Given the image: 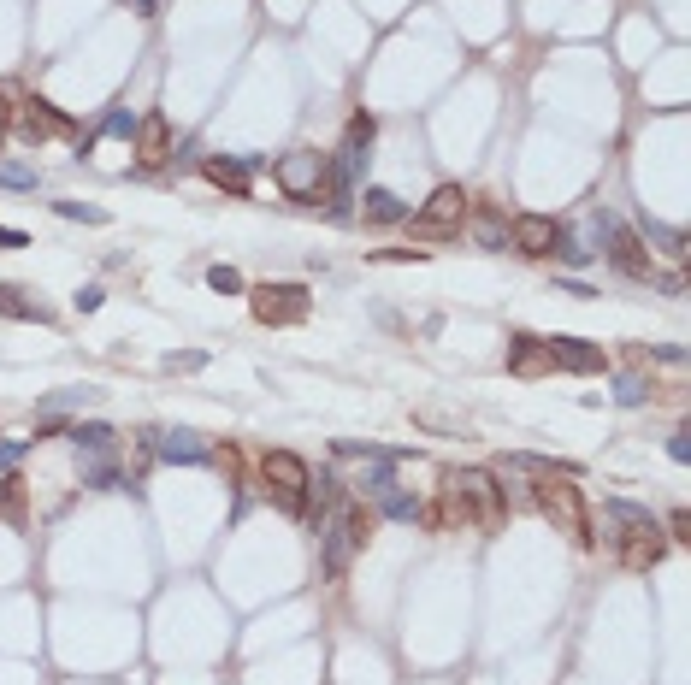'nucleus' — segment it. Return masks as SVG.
<instances>
[{
    "mask_svg": "<svg viewBox=\"0 0 691 685\" xmlns=\"http://www.w3.org/2000/svg\"><path fill=\"white\" fill-rule=\"evenodd\" d=\"M609 514H615L627 532H644V526H656V520H650V508H638V502H609Z\"/></svg>",
    "mask_w": 691,
    "mask_h": 685,
    "instance_id": "nucleus-23",
    "label": "nucleus"
},
{
    "mask_svg": "<svg viewBox=\"0 0 691 685\" xmlns=\"http://www.w3.org/2000/svg\"><path fill=\"white\" fill-rule=\"evenodd\" d=\"M650 237L674 254V260H686V231H662V225H650Z\"/></svg>",
    "mask_w": 691,
    "mask_h": 685,
    "instance_id": "nucleus-28",
    "label": "nucleus"
},
{
    "mask_svg": "<svg viewBox=\"0 0 691 685\" xmlns=\"http://www.w3.org/2000/svg\"><path fill=\"white\" fill-rule=\"evenodd\" d=\"M101 130H107V136H136V119L119 107V113H107V119H101Z\"/></svg>",
    "mask_w": 691,
    "mask_h": 685,
    "instance_id": "nucleus-30",
    "label": "nucleus"
},
{
    "mask_svg": "<svg viewBox=\"0 0 691 685\" xmlns=\"http://www.w3.org/2000/svg\"><path fill=\"white\" fill-rule=\"evenodd\" d=\"M136 160H142V166H160V160H172V125H166V113H148V119H136Z\"/></svg>",
    "mask_w": 691,
    "mask_h": 685,
    "instance_id": "nucleus-12",
    "label": "nucleus"
},
{
    "mask_svg": "<svg viewBox=\"0 0 691 685\" xmlns=\"http://www.w3.org/2000/svg\"><path fill=\"white\" fill-rule=\"evenodd\" d=\"M650 390H656V384H650V378H621V390H615V402H621V408H638V402H650Z\"/></svg>",
    "mask_w": 691,
    "mask_h": 685,
    "instance_id": "nucleus-24",
    "label": "nucleus"
},
{
    "mask_svg": "<svg viewBox=\"0 0 691 685\" xmlns=\"http://www.w3.org/2000/svg\"><path fill=\"white\" fill-rule=\"evenodd\" d=\"M249 308L260 325H296V319H308V290L302 284H260Z\"/></svg>",
    "mask_w": 691,
    "mask_h": 685,
    "instance_id": "nucleus-6",
    "label": "nucleus"
},
{
    "mask_svg": "<svg viewBox=\"0 0 691 685\" xmlns=\"http://www.w3.org/2000/svg\"><path fill=\"white\" fill-rule=\"evenodd\" d=\"M12 130L24 136V142H48V136H71V119L65 113H54L48 101H24V107H12Z\"/></svg>",
    "mask_w": 691,
    "mask_h": 685,
    "instance_id": "nucleus-8",
    "label": "nucleus"
},
{
    "mask_svg": "<svg viewBox=\"0 0 691 685\" xmlns=\"http://www.w3.org/2000/svg\"><path fill=\"white\" fill-rule=\"evenodd\" d=\"M60 219H89V225H107L101 207H83V201H60Z\"/></svg>",
    "mask_w": 691,
    "mask_h": 685,
    "instance_id": "nucleus-27",
    "label": "nucleus"
},
{
    "mask_svg": "<svg viewBox=\"0 0 691 685\" xmlns=\"http://www.w3.org/2000/svg\"><path fill=\"white\" fill-rule=\"evenodd\" d=\"M154 455H160V461H178V467H201V461H213V449H207L195 432H154Z\"/></svg>",
    "mask_w": 691,
    "mask_h": 685,
    "instance_id": "nucleus-13",
    "label": "nucleus"
},
{
    "mask_svg": "<svg viewBox=\"0 0 691 685\" xmlns=\"http://www.w3.org/2000/svg\"><path fill=\"white\" fill-rule=\"evenodd\" d=\"M361 219H367V225H396V219H408V207H402V195L367 184L361 189Z\"/></svg>",
    "mask_w": 691,
    "mask_h": 685,
    "instance_id": "nucleus-15",
    "label": "nucleus"
},
{
    "mask_svg": "<svg viewBox=\"0 0 691 685\" xmlns=\"http://www.w3.org/2000/svg\"><path fill=\"white\" fill-rule=\"evenodd\" d=\"M83 485H95V491H130V479L107 455H89V461H83Z\"/></svg>",
    "mask_w": 691,
    "mask_h": 685,
    "instance_id": "nucleus-17",
    "label": "nucleus"
},
{
    "mask_svg": "<svg viewBox=\"0 0 691 685\" xmlns=\"http://www.w3.org/2000/svg\"><path fill=\"white\" fill-rule=\"evenodd\" d=\"M130 12H136V18H154V0H125Z\"/></svg>",
    "mask_w": 691,
    "mask_h": 685,
    "instance_id": "nucleus-37",
    "label": "nucleus"
},
{
    "mask_svg": "<svg viewBox=\"0 0 691 685\" xmlns=\"http://www.w3.org/2000/svg\"><path fill=\"white\" fill-rule=\"evenodd\" d=\"M207 284H213L219 296H237V290H243V272H237V266H207Z\"/></svg>",
    "mask_w": 691,
    "mask_h": 685,
    "instance_id": "nucleus-26",
    "label": "nucleus"
},
{
    "mask_svg": "<svg viewBox=\"0 0 691 685\" xmlns=\"http://www.w3.org/2000/svg\"><path fill=\"white\" fill-rule=\"evenodd\" d=\"M201 361H207V355H195V349H189V355H166V367H172V373H195Z\"/></svg>",
    "mask_w": 691,
    "mask_h": 685,
    "instance_id": "nucleus-31",
    "label": "nucleus"
},
{
    "mask_svg": "<svg viewBox=\"0 0 691 685\" xmlns=\"http://www.w3.org/2000/svg\"><path fill=\"white\" fill-rule=\"evenodd\" d=\"M77 308L95 313V308H101V290H95V284H89V290H77Z\"/></svg>",
    "mask_w": 691,
    "mask_h": 685,
    "instance_id": "nucleus-34",
    "label": "nucleus"
},
{
    "mask_svg": "<svg viewBox=\"0 0 691 685\" xmlns=\"http://www.w3.org/2000/svg\"><path fill=\"white\" fill-rule=\"evenodd\" d=\"M668 455H674V461H691V432H674V437H668Z\"/></svg>",
    "mask_w": 691,
    "mask_h": 685,
    "instance_id": "nucleus-33",
    "label": "nucleus"
},
{
    "mask_svg": "<svg viewBox=\"0 0 691 685\" xmlns=\"http://www.w3.org/2000/svg\"><path fill=\"white\" fill-rule=\"evenodd\" d=\"M384 514L390 520H426V502L408 497V491H384Z\"/></svg>",
    "mask_w": 691,
    "mask_h": 685,
    "instance_id": "nucleus-21",
    "label": "nucleus"
},
{
    "mask_svg": "<svg viewBox=\"0 0 691 685\" xmlns=\"http://www.w3.org/2000/svg\"><path fill=\"white\" fill-rule=\"evenodd\" d=\"M325 172H331V160H325V154L296 148V154H284V160H278V189H284V195H296V201H308V195L325 189Z\"/></svg>",
    "mask_w": 691,
    "mask_h": 685,
    "instance_id": "nucleus-7",
    "label": "nucleus"
},
{
    "mask_svg": "<svg viewBox=\"0 0 691 685\" xmlns=\"http://www.w3.org/2000/svg\"><path fill=\"white\" fill-rule=\"evenodd\" d=\"M6 130H12V101L0 95V142H6Z\"/></svg>",
    "mask_w": 691,
    "mask_h": 685,
    "instance_id": "nucleus-36",
    "label": "nucleus"
},
{
    "mask_svg": "<svg viewBox=\"0 0 691 685\" xmlns=\"http://www.w3.org/2000/svg\"><path fill=\"white\" fill-rule=\"evenodd\" d=\"M443 520L449 526H485V532H497L503 526V485H497V473H485V467L449 473L443 479Z\"/></svg>",
    "mask_w": 691,
    "mask_h": 685,
    "instance_id": "nucleus-1",
    "label": "nucleus"
},
{
    "mask_svg": "<svg viewBox=\"0 0 691 685\" xmlns=\"http://www.w3.org/2000/svg\"><path fill=\"white\" fill-rule=\"evenodd\" d=\"M0 184L6 189H36V172L24 160H0Z\"/></svg>",
    "mask_w": 691,
    "mask_h": 685,
    "instance_id": "nucleus-25",
    "label": "nucleus"
},
{
    "mask_svg": "<svg viewBox=\"0 0 691 685\" xmlns=\"http://www.w3.org/2000/svg\"><path fill=\"white\" fill-rule=\"evenodd\" d=\"M461 219H467V189L461 184H438L432 195H426V207L414 213V237H420V243H432V237H455Z\"/></svg>",
    "mask_w": 691,
    "mask_h": 685,
    "instance_id": "nucleus-5",
    "label": "nucleus"
},
{
    "mask_svg": "<svg viewBox=\"0 0 691 685\" xmlns=\"http://www.w3.org/2000/svg\"><path fill=\"white\" fill-rule=\"evenodd\" d=\"M550 355L562 373H603V349L597 343H579V337H550Z\"/></svg>",
    "mask_w": 691,
    "mask_h": 685,
    "instance_id": "nucleus-14",
    "label": "nucleus"
},
{
    "mask_svg": "<svg viewBox=\"0 0 691 685\" xmlns=\"http://www.w3.org/2000/svg\"><path fill=\"white\" fill-rule=\"evenodd\" d=\"M508 243H514L520 254H556L562 225H556V219H544V213H520V219L508 225Z\"/></svg>",
    "mask_w": 691,
    "mask_h": 685,
    "instance_id": "nucleus-9",
    "label": "nucleus"
},
{
    "mask_svg": "<svg viewBox=\"0 0 691 685\" xmlns=\"http://www.w3.org/2000/svg\"><path fill=\"white\" fill-rule=\"evenodd\" d=\"M609 260H615L621 278H650V249H644V237L627 231V225H615V219H609Z\"/></svg>",
    "mask_w": 691,
    "mask_h": 685,
    "instance_id": "nucleus-10",
    "label": "nucleus"
},
{
    "mask_svg": "<svg viewBox=\"0 0 691 685\" xmlns=\"http://www.w3.org/2000/svg\"><path fill=\"white\" fill-rule=\"evenodd\" d=\"M508 373H520V378L556 373V355H550V337H532V331H520V337H508Z\"/></svg>",
    "mask_w": 691,
    "mask_h": 685,
    "instance_id": "nucleus-11",
    "label": "nucleus"
},
{
    "mask_svg": "<svg viewBox=\"0 0 691 685\" xmlns=\"http://www.w3.org/2000/svg\"><path fill=\"white\" fill-rule=\"evenodd\" d=\"M65 437H71L83 455H107V449H113V426H101V420H89V426H71Z\"/></svg>",
    "mask_w": 691,
    "mask_h": 685,
    "instance_id": "nucleus-19",
    "label": "nucleus"
},
{
    "mask_svg": "<svg viewBox=\"0 0 691 685\" xmlns=\"http://www.w3.org/2000/svg\"><path fill=\"white\" fill-rule=\"evenodd\" d=\"M473 231H479V243H485V249H503V243H508V225L491 213V207L479 213V225H473Z\"/></svg>",
    "mask_w": 691,
    "mask_h": 685,
    "instance_id": "nucleus-22",
    "label": "nucleus"
},
{
    "mask_svg": "<svg viewBox=\"0 0 691 685\" xmlns=\"http://www.w3.org/2000/svg\"><path fill=\"white\" fill-rule=\"evenodd\" d=\"M260 479H266V497L278 502L284 514H308V485H314V473H308L302 455L266 449V455H260Z\"/></svg>",
    "mask_w": 691,
    "mask_h": 685,
    "instance_id": "nucleus-3",
    "label": "nucleus"
},
{
    "mask_svg": "<svg viewBox=\"0 0 691 685\" xmlns=\"http://www.w3.org/2000/svg\"><path fill=\"white\" fill-rule=\"evenodd\" d=\"M532 502H538V514H544L556 532H567V538H591V532H585V502H579V485H573L567 473H544V479L532 485Z\"/></svg>",
    "mask_w": 691,
    "mask_h": 685,
    "instance_id": "nucleus-4",
    "label": "nucleus"
},
{
    "mask_svg": "<svg viewBox=\"0 0 691 685\" xmlns=\"http://www.w3.org/2000/svg\"><path fill=\"white\" fill-rule=\"evenodd\" d=\"M367 491H373V497H384V491H390V461H384V467H373V473H367Z\"/></svg>",
    "mask_w": 691,
    "mask_h": 685,
    "instance_id": "nucleus-32",
    "label": "nucleus"
},
{
    "mask_svg": "<svg viewBox=\"0 0 691 685\" xmlns=\"http://www.w3.org/2000/svg\"><path fill=\"white\" fill-rule=\"evenodd\" d=\"M0 508H6L12 520L24 514V491H18V479H0Z\"/></svg>",
    "mask_w": 691,
    "mask_h": 685,
    "instance_id": "nucleus-29",
    "label": "nucleus"
},
{
    "mask_svg": "<svg viewBox=\"0 0 691 685\" xmlns=\"http://www.w3.org/2000/svg\"><path fill=\"white\" fill-rule=\"evenodd\" d=\"M627 544H621V561L627 567H656V556H662V544H656V526H644V532H621Z\"/></svg>",
    "mask_w": 691,
    "mask_h": 685,
    "instance_id": "nucleus-16",
    "label": "nucleus"
},
{
    "mask_svg": "<svg viewBox=\"0 0 691 685\" xmlns=\"http://www.w3.org/2000/svg\"><path fill=\"white\" fill-rule=\"evenodd\" d=\"M24 243H30L24 231H6V225H0V249H24Z\"/></svg>",
    "mask_w": 691,
    "mask_h": 685,
    "instance_id": "nucleus-35",
    "label": "nucleus"
},
{
    "mask_svg": "<svg viewBox=\"0 0 691 685\" xmlns=\"http://www.w3.org/2000/svg\"><path fill=\"white\" fill-rule=\"evenodd\" d=\"M0 313L6 319H48V308H36L24 290H12V284H0Z\"/></svg>",
    "mask_w": 691,
    "mask_h": 685,
    "instance_id": "nucleus-20",
    "label": "nucleus"
},
{
    "mask_svg": "<svg viewBox=\"0 0 691 685\" xmlns=\"http://www.w3.org/2000/svg\"><path fill=\"white\" fill-rule=\"evenodd\" d=\"M201 172H207L219 189H231V195H249V166H237V160H207Z\"/></svg>",
    "mask_w": 691,
    "mask_h": 685,
    "instance_id": "nucleus-18",
    "label": "nucleus"
},
{
    "mask_svg": "<svg viewBox=\"0 0 691 685\" xmlns=\"http://www.w3.org/2000/svg\"><path fill=\"white\" fill-rule=\"evenodd\" d=\"M367 538H373V514H367L361 502H337V508L319 520V561H325V573L343 579L349 561L367 550Z\"/></svg>",
    "mask_w": 691,
    "mask_h": 685,
    "instance_id": "nucleus-2",
    "label": "nucleus"
}]
</instances>
